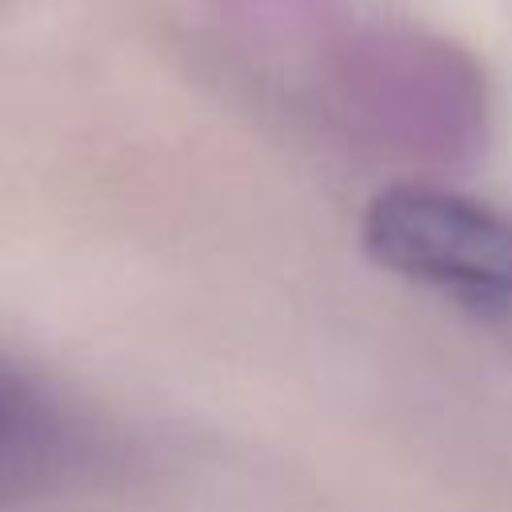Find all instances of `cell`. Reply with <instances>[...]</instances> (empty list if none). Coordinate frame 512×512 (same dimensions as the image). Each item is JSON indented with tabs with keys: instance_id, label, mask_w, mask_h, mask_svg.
Wrapping results in <instances>:
<instances>
[{
	"instance_id": "7a4b0ae2",
	"label": "cell",
	"mask_w": 512,
	"mask_h": 512,
	"mask_svg": "<svg viewBox=\"0 0 512 512\" xmlns=\"http://www.w3.org/2000/svg\"><path fill=\"white\" fill-rule=\"evenodd\" d=\"M56 444V420L48 404L20 380L0 372V464H40Z\"/></svg>"
},
{
	"instance_id": "6da1fadb",
	"label": "cell",
	"mask_w": 512,
	"mask_h": 512,
	"mask_svg": "<svg viewBox=\"0 0 512 512\" xmlns=\"http://www.w3.org/2000/svg\"><path fill=\"white\" fill-rule=\"evenodd\" d=\"M364 248L512 340V216L432 184H392L364 212Z\"/></svg>"
}]
</instances>
